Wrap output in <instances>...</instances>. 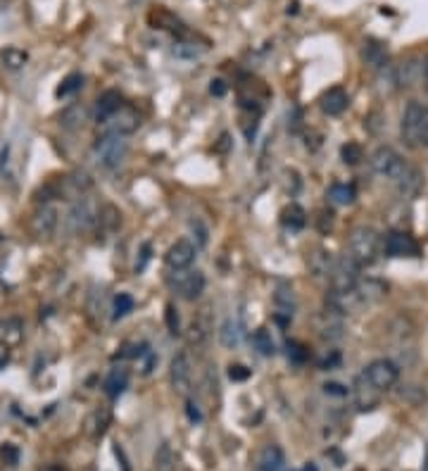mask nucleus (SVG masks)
<instances>
[{
    "mask_svg": "<svg viewBox=\"0 0 428 471\" xmlns=\"http://www.w3.org/2000/svg\"><path fill=\"white\" fill-rule=\"evenodd\" d=\"M400 134L410 148H428V105H421L417 100L407 103L405 112H402Z\"/></svg>",
    "mask_w": 428,
    "mask_h": 471,
    "instance_id": "nucleus-1",
    "label": "nucleus"
},
{
    "mask_svg": "<svg viewBox=\"0 0 428 471\" xmlns=\"http://www.w3.org/2000/svg\"><path fill=\"white\" fill-rule=\"evenodd\" d=\"M90 188H93V179H90L88 172H71V174L60 176V179L50 181L48 186L43 188V195H45L43 200H53V198L79 200Z\"/></svg>",
    "mask_w": 428,
    "mask_h": 471,
    "instance_id": "nucleus-2",
    "label": "nucleus"
},
{
    "mask_svg": "<svg viewBox=\"0 0 428 471\" xmlns=\"http://www.w3.org/2000/svg\"><path fill=\"white\" fill-rule=\"evenodd\" d=\"M350 250L347 255L352 257L357 264H374L376 257H379L381 250V236L374 231L371 226H357L352 233H350Z\"/></svg>",
    "mask_w": 428,
    "mask_h": 471,
    "instance_id": "nucleus-3",
    "label": "nucleus"
},
{
    "mask_svg": "<svg viewBox=\"0 0 428 471\" xmlns=\"http://www.w3.org/2000/svg\"><path fill=\"white\" fill-rule=\"evenodd\" d=\"M100 202L95 198H88L83 195L71 205L69 214H67V228L69 233H83V231H93L95 224H98V214H100Z\"/></svg>",
    "mask_w": 428,
    "mask_h": 471,
    "instance_id": "nucleus-4",
    "label": "nucleus"
},
{
    "mask_svg": "<svg viewBox=\"0 0 428 471\" xmlns=\"http://www.w3.org/2000/svg\"><path fill=\"white\" fill-rule=\"evenodd\" d=\"M129 155V143L121 136L100 134V139L93 146V157L102 169H117Z\"/></svg>",
    "mask_w": 428,
    "mask_h": 471,
    "instance_id": "nucleus-5",
    "label": "nucleus"
},
{
    "mask_svg": "<svg viewBox=\"0 0 428 471\" xmlns=\"http://www.w3.org/2000/svg\"><path fill=\"white\" fill-rule=\"evenodd\" d=\"M141 127V115L133 105H121L114 115H109L105 122H100V134H109V136H126L136 134Z\"/></svg>",
    "mask_w": 428,
    "mask_h": 471,
    "instance_id": "nucleus-6",
    "label": "nucleus"
},
{
    "mask_svg": "<svg viewBox=\"0 0 428 471\" xmlns=\"http://www.w3.org/2000/svg\"><path fill=\"white\" fill-rule=\"evenodd\" d=\"M359 269L362 267L357 264L350 255H340V257H335L333 269H331V274H328L331 291H335V293L355 291L357 284H359Z\"/></svg>",
    "mask_w": 428,
    "mask_h": 471,
    "instance_id": "nucleus-7",
    "label": "nucleus"
},
{
    "mask_svg": "<svg viewBox=\"0 0 428 471\" xmlns=\"http://www.w3.org/2000/svg\"><path fill=\"white\" fill-rule=\"evenodd\" d=\"M371 169L379 176H384V179H391V181H398L402 174H405V169L410 167L405 160H402V155L398 150L388 148V146H381L376 148L371 153Z\"/></svg>",
    "mask_w": 428,
    "mask_h": 471,
    "instance_id": "nucleus-8",
    "label": "nucleus"
},
{
    "mask_svg": "<svg viewBox=\"0 0 428 471\" xmlns=\"http://www.w3.org/2000/svg\"><path fill=\"white\" fill-rule=\"evenodd\" d=\"M170 286L174 288L179 298L184 300H198L205 291V277L203 272H193V269H174V274H170Z\"/></svg>",
    "mask_w": 428,
    "mask_h": 471,
    "instance_id": "nucleus-9",
    "label": "nucleus"
},
{
    "mask_svg": "<svg viewBox=\"0 0 428 471\" xmlns=\"http://www.w3.org/2000/svg\"><path fill=\"white\" fill-rule=\"evenodd\" d=\"M362 374L367 376V381L374 385V388H379L381 392L384 390H391L395 383H398L400 378V366L393 362V359H374L371 364L367 366Z\"/></svg>",
    "mask_w": 428,
    "mask_h": 471,
    "instance_id": "nucleus-10",
    "label": "nucleus"
},
{
    "mask_svg": "<svg viewBox=\"0 0 428 471\" xmlns=\"http://www.w3.org/2000/svg\"><path fill=\"white\" fill-rule=\"evenodd\" d=\"M384 252L388 257H419L421 245L407 231H388L384 238Z\"/></svg>",
    "mask_w": 428,
    "mask_h": 471,
    "instance_id": "nucleus-11",
    "label": "nucleus"
},
{
    "mask_svg": "<svg viewBox=\"0 0 428 471\" xmlns=\"http://www.w3.org/2000/svg\"><path fill=\"white\" fill-rule=\"evenodd\" d=\"M316 331H319V336L323 340H328V343L340 340L343 331H345V314L326 305L319 314H316Z\"/></svg>",
    "mask_w": 428,
    "mask_h": 471,
    "instance_id": "nucleus-12",
    "label": "nucleus"
},
{
    "mask_svg": "<svg viewBox=\"0 0 428 471\" xmlns=\"http://www.w3.org/2000/svg\"><path fill=\"white\" fill-rule=\"evenodd\" d=\"M57 221H60V214H57L55 205H43L38 212L31 217V231H34L36 238H50L57 228Z\"/></svg>",
    "mask_w": 428,
    "mask_h": 471,
    "instance_id": "nucleus-13",
    "label": "nucleus"
},
{
    "mask_svg": "<svg viewBox=\"0 0 428 471\" xmlns=\"http://www.w3.org/2000/svg\"><path fill=\"white\" fill-rule=\"evenodd\" d=\"M191 376H193L191 357H188L186 352H179V355L172 359V366H170L172 388L179 392H186L188 388H191Z\"/></svg>",
    "mask_w": 428,
    "mask_h": 471,
    "instance_id": "nucleus-14",
    "label": "nucleus"
},
{
    "mask_svg": "<svg viewBox=\"0 0 428 471\" xmlns=\"http://www.w3.org/2000/svg\"><path fill=\"white\" fill-rule=\"evenodd\" d=\"M193 260H196V245L186 238L177 240L165 255V262L170 269H188L193 264Z\"/></svg>",
    "mask_w": 428,
    "mask_h": 471,
    "instance_id": "nucleus-15",
    "label": "nucleus"
},
{
    "mask_svg": "<svg viewBox=\"0 0 428 471\" xmlns=\"http://www.w3.org/2000/svg\"><path fill=\"white\" fill-rule=\"evenodd\" d=\"M347 105H350V95H347V91H345V88H340V86H333V88L323 91L321 98H319V107H321V112H323V115H328V117H338V115H343V112H345V110H347Z\"/></svg>",
    "mask_w": 428,
    "mask_h": 471,
    "instance_id": "nucleus-16",
    "label": "nucleus"
},
{
    "mask_svg": "<svg viewBox=\"0 0 428 471\" xmlns=\"http://www.w3.org/2000/svg\"><path fill=\"white\" fill-rule=\"evenodd\" d=\"M357 296H359L362 305H374L381 303L388 296V284H384L381 279H359L357 284Z\"/></svg>",
    "mask_w": 428,
    "mask_h": 471,
    "instance_id": "nucleus-17",
    "label": "nucleus"
},
{
    "mask_svg": "<svg viewBox=\"0 0 428 471\" xmlns=\"http://www.w3.org/2000/svg\"><path fill=\"white\" fill-rule=\"evenodd\" d=\"M395 183H398V191L402 198H417L421 188H424V174H421L417 167H407L405 174Z\"/></svg>",
    "mask_w": 428,
    "mask_h": 471,
    "instance_id": "nucleus-18",
    "label": "nucleus"
},
{
    "mask_svg": "<svg viewBox=\"0 0 428 471\" xmlns=\"http://www.w3.org/2000/svg\"><path fill=\"white\" fill-rule=\"evenodd\" d=\"M362 60H364L371 69H386L388 67V48L381 41L369 38L362 45Z\"/></svg>",
    "mask_w": 428,
    "mask_h": 471,
    "instance_id": "nucleus-19",
    "label": "nucleus"
},
{
    "mask_svg": "<svg viewBox=\"0 0 428 471\" xmlns=\"http://www.w3.org/2000/svg\"><path fill=\"white\" fill-rule=\"evenodd\" d=\"M257 471H285V457L278 445H267L257 455Z\"/></svg>",
    "mask_w": 428,
    "mask_h": 471,
    "instance_id": "nucleus-20",
    "label": "nucleus"
},
{
    "mask_svg": "<svg viewBox=\"0 0 428 471\" xmlns=\"http://www.w3.org/2000/svg\"><path fill=\"white\" fill-rule=\"evenodd\" d=\"M379 395H381V390H379V388H374V385L367 381V376H364V374L357 378V383H355V400H357V407H359V409H374L376 405H379Z\"/></svg>",
    "mask_w": 428,
    "mask_h": 471,
    "instance_id": "nucleus-21",
    "label": "nucleus"
},
{
    "mask_svg": "<svg viewBox=\"0 0 428 471\" xmlns=\"http://www.w3.org/2000/svg\"><path fill=\"white\" fill-rule=\"evenodd\" d=\"M90 120V110L86 107L83 103H74V105H69L67 110L60 115V124L64 129H69V131H76V129H81L83 124H86Z\"/></svg>",
    "mask_w": 428,
    "mask_h": 471,
    "instance_id": "nucleus-22",
    "label": "nucleus"
},
{
    "mask_svg": "<svg viewBox=\"0 0 428 471\" xmlns=\"http://www.w3.org/2000/svg\"><path fill=\"white\" fill-rule=\"evenodd\" d=\"M333 262H335V257L328 250H314L307 257L309 274H312L314 279H328L331 269H333Z\"/></svg>",
    "mask_w": 428,
    "mask_h": 471,
    "instance_id": "nucleus-23",
    "label": "nucleus"
},
{
    "mask_svg": "<svg viewBox=\"0 0 428 471\" xmlns=\"http://www.w3.org/2000/svg\"><path fill=\"white\" fill-rule=\"evenodd\" d=\"M109 419H112V414H109L107 407L90 412V417L86 419V434L90 441H98V438L105 436V431L109 426Z\"/></svg>",
    "mask_w": 428,
    "mask_h": 471,
    "instance_id": "nucleus-24",
    "label": "nucleus"
},
{
    "mask_svg": "<svg viewBox=\"0 0 428 471\" xmlns=\"http://www.w3.org/2000/svg\"><path fill=\"white\" fill-rule=\"evenodd\" d=\"M121 226V212L117 209L114 205H102L100 207V214H98V224H95V231L107 236V233H114L117 228Z\"/></svg>",
    "mask_w": 428,
    "mask_h": 471,
    "instance_id": "nucleus-25",
    "label": "nucleus"
},
{
    "mask_svg": "<svg viewBox=\"0 0 428 471\" xmlns=\"http://www.w3.org/2000/svg\"><path fill=\"white\" fill-rule=\"evenodd\" d=\"M121 95L119 91H105L98 100H95V117H98V122H105L109 115H114L117 110L121 107Z\"/></svg>",
    "mask_w": 428,
    "mask_h": 471,
    "instance_id": "nucleus-26",
    "label": "nucleus"
},
{
    "mask_svg": "<svg viewBox=\"0 0 428 471\" xmlns=\"http://www.w3.org/2000/svg\"><path fill=\"white\" fill-rule=\"evenodd\" d=\"M126 385H129V371L124 369V366H117V369L109 371V376L105 381V392L112 397V400H117V397L126 390Z\"/></svg>",
    "mask_w": 428,
    "mask_h": 471,
    "instance_id": "nucleus-27",
    "label": "nucleus"
},
{
    "mask_svg": "<svg viewBox=\"0 0 428 471\" xmlns=\"http://www.w3.org/2000/svg\"><path fill=\"white\" fill-rule=\"evenodd\" d=\"M148 22H150V26H155V29H165V31H181L184 29L179 19L165 8H155L150 15H148Z\"/></svg>",
    "mask_w": 428,
    "mask_h": 471,
    "instance_id": "nucleus-28",
    "label": "nucleus"
},
{
    "mask_svg": "<svg viewBox=\"0 0 428 471\" xmlns=\"http://www.w3.org/2000/svg\"><path fill=\"white\" fill-rule=\"evenodd\" d=\"M27 62H29V55L22 48H15V45H10V48H5L3 52H0V64L10 71L22 69Z\"/></svg>",
    "mask_w": 428,
    "mask_h": 471,
    "instance_id": "nucleus-29",
    "label": "nucleus"
},
{
    "mask_svg": "<svg viewBox=\"0 0 428 471\" xmlns=\"http://www.w3.org/2000/svg\"><path fill=\"white\" fill-rule=\"evenodd\" d=\"M328 198L331 202H335V205H352L357 198V191L352 183H333V186L328 188Z\"/></svg>",
    "mask_w": 428,
    "mask_h": 471,
    "instance_id": "nucleus-30",
    "label": "nucleus"
},
{
    "mask_svg": "<svg viewBox=\"0 0 428 471\" xmlns=\"http://www.w3.org/2000/svg\"><path fill=\"white\" fill-rule=\"evenodd\" d=\"M281 221H283V224L288 226V228L297 231V228L304 226V221H307V214H304V209H302L300 205H290V207L283 209Z\"/></svg>",
    "mask_w": 428,
    "mask_h": 471,
    "instance_id": "nucleus-31",
    "label": "nucleus"
},
{
    "mask_svg": "<svg viewBox=\"0 0 428 471\" xmlns=\"http://www.w3.org/2000/svg\"><path fill=\"white\" fill-rule=\"evenodd\" d=\"M219 340H222L224 348L233 350L238 343H241V331H238V326L233 319H226V322L222 324V331H219Z\"/></svg>",
    "mask_w": 428,
    "mask_h": 471,
    "instance_id": "nucleus-32",
    "label": "nucleus"
},
{
    "mask_svg": "<svg viewBox=\"0 0 428 471\" xmlns=\"http://www.w3.org/2000/svg\"><path fill=\"white\" fill-rule=\"evenodd\" d=\"M252 343H255V348L259 350V355H264V357H271L276 352V343L267 329H257L255 336H252Z\"/></svg>",
    "mask_w": 428,
    "mask_h": 471,
    "instance_id": "nucleus-33",
    "label": "nucleus"
},
{
    "mask_svg": "<svg viewBox=\"0 0 428 471\" xmlns=\"http://www.w3.org/2000/svg\"><path fill=\"white\" fill-rule=\"evenodd\" d=\"M83 86V76L79 74V71H71V74H67L62 78V83L57 86V91H55V95L57 98H67V95H71V93H76Z\"/></svg>",
    "mask_w": 428,
    "mask_h": 471,
    "instance_id": "nucleus-34",
    "label": "nucleus"
},
{
    "mask_svg": "<svg viewBox=\"0 0 428 471\" xmlns=\"http://www.w3.org/2000/svg\"><path fill=\"white\" fill-rule=\"evenodd\" d=\"M207 336H210V326L205 324V319H196V322L191 324V329H188L186 338L191 345H196V348H200V345H205Z\"/></svg>",
    "mask_w": 428,
    "mask_h": 471,
    "instance_id": "nucleus-35",
    "label": "nucleus"
},
{
    "mask_svg": "<svg viewBox=\"0 0 428 471\" xmlns=\"http://www.w3.org/2000/svg\"><path fill=\"white\" fill-rule=\"evenodd\" d=\"M340 157L345 165H359L362 160H364V150H362L359 143L355 141H347L345 146L340 148Z\"/></svg>",
    "mask_w": 428,
    "mask_h": 471,
    "instance_id": "nucleus-36",
    "label": "nucleus"
},
{
    "mask_svg": "<svg viewBox=\"0 0 428 471\" xmlns=\"http://www.w3.org/2000/svg\"><path fill=\"white\" fill-rule=\"evenodd\" d=\"M174 453L170 445H162V448L155 453V471H172L174 469Z\"/></svg>",
    "mask_w": 428,
    "mask_h": 471,
    "instance_id": "nucleus-37",
    "label": "nucleus"
},
{
    "mask_svg": "<svg viewBox=\"0 0 428 471\" xmlns=\"http://www.w3.org/2000/svg\"><path fill=\"white\" fill-rule=\"evenodd\" d=\"M133 310V298L129 296V293H119V296L114 298V314L112 319H121L126 317L129 312Z\"/></svg>",
    "mask_w": 428,
    "mask_h": 471,
    "instance_id": "nucleus-38",
    "label": "nucleus"
},
{
    "mask_svg": "<svg viewBox=\"0 0 428 471\" xmlns=\"http://www.w3.org/2000/svg\"><path fill=\"white\" fill-rule=\"evenodd\" d=\"M307 357H309V350L304 348L302 343H297V340H290V343H288V359H290V362L304 364V362H307Z\"/></svg>",
    "mask_w": 428,
    "mask_h": 471,
    "instance_id": "nucleus-39",
    "label": "nucleus"
},
{
    "mask_svg": "<svg viewBox=\"0 0 428 471\" xmlns=\"http://www.w3.org/2000/svg\"><path fill=\"white\" fill-rule=\"evenodd\" d=\"M165 322H167V329H170L172 336H179L181 333V319H179V310L172 303L167 305V310H165Z\"/></svg>",
    "mask_w": 428,
    "mask_h": 471,
    "instance_id": "nucleus-40",
    "label": "nucleus"
},
{
    "mask_svg": "<svg viewBox=\"0 0 428 471\" xmlns=\"http://www.w3.org/2000/svg\"><path fill=\"white\" fill-rule=\"evenodd\" d=\"M314 224H316V231L326 236L331 228H333V212H331V209H319L314 217Z\"/></svg>",
    "mask_w": 428,
    "mask_h": 471,
    "instance_id": "nucleus-41",
    "label": "nucleus"
},
{
    "mask_svg": "<svg viewBox=\"0 0 428 471\" xmlns=\"http://www.w3.org/2000/svg\"><path fill=\"white\" fill-rule=\"evenodd\" d=\"M400 395L405 397V400H412L414 405L426 400V390L419 388V385H405V390H400Z\"/></svg>",
    "mask_w": 428,
    "mask_h": 471,
    "instance_id": "nucleus-42",
    "label": "nucleus"
},
{
    "mask_svg": "<svg viewBox=\"0 0 428 471\" xmlns=\"http://www.w3.org/2000/svg\"><path fill=\"white\" fill-rule=\"evenodd\" d=\"M17 460H19L17 448H15V445H10V443H5L3 448H0V462H5L8 467H15Z\"/></svg>",
    "mask_w": 428,
    "mask_h": 471,
    "instance_id": "nucleus-43",
    "label": "nucleus"
},
{
    "mask_svg": "<svg viewBox=\"0 0 428 471\" xmlns=\"http://www.w3.org/2000/svg\"><path fill=\"white\" fill-rule=\"evenodd\" d=\"M229 378L231 381H248L250 378V369L243 364H231L229 366Z\"/></svg>",
    "mask_w": 428,
    "mask_h": 471,
    "instance_id": "nucleus-44",
    "label": "nucleus"
},
{
    "mask_svg": "<svg viewBox=\"0 0 428 471\" xmlns=\"http://www.w3.org/2000/svg\"><path fill=\"white\" fill-rule=\"evenodd\" d=\"M323 392H326V395L343 397V395H347V388H345V385H340V383H326V385H323Z\"/></svg>",
    "mask_w": 428,
    "mask_h": 471,
    "instance_id": "nucleus-45",
    "label": "nucleus"
},
{
    "mask_svg": "<svg viewBox=\"0 0 428 471\" xmlns=\"http://www.w3.org/2000/svg\"><path fill=\"white\" fill-rule=\"evenodd\" d=\"M186 412H188V419H191L193 424H196V421H203V414H200L198 405L193 402V400H188V402H186Z\"/></svg>",
    "mask_w": 428,
    "mask_h": 471,
    "instance_id": "nucleus-46",
    "label": "nucleus"
},
{
    "mask_svg": "<svg viewBox=\"0 0 428 471\" xmlns=\"http://www.w3.org/2000/svg\"><path fill=\"white\" fill-rule=\"evenodd\" d=\"M210 93L217 95V98H222V95L226 93V83L222 81V78H214L212 86H210Z\"/></svg>",
    "mask_w": 428,
    "mask_h": 471,
    "instance_id": "nucleus-47",
    "label": "nucleus"
},
{
    "mask_svg": "<svg viewBox=\"0 0 428 471\" xmlns=\"http://www.w3.org/2000/svg\"><path fill=\"white\" fill-rule=\"evenodd\" d=\"M148 260H150V245H143V252H141V262L136 264V272H143L145 269V264H148Z\"/></svg>",
    "mask_w": 428,
    "mask_h": 471,
    "instance_id": "nucleus-48",
    "label": "nucleus"
},
{
    "mask_svg": "<svg viewBox=\"0 0 428 471\" xmlns=\"http://www.w3.org/2000/svg\"><path fill=\"white\" fill-rule=\"evenodd\" d=\"M421 71H424V88H426V93H428V57L424 60V69H421Z\"/></svg>",
    "mask_w": 428,
    "mask_h": 471,
    "instance_id": "nucleus-49",
    "label": "nucleus"
},
{
    "mask_svg": "<svg viewBox=\"0 0 428 471\" xmlns=\"http://www.w3.org/2000/svg\"><path fill=\"white\" fill-rule=\"evenodd\" d=\"M5 362H8V350H0V369L5 366Z\"/></svg>",
    "mask_w": 428,
    "mask_h": 471,
    "instance_id": "nucleus-50",
    "label": "nucleus"
},
{
    "mask_svg": "<svg viewBox=\"0 0 428 471\" xmlns=\"http://www.w3.org/2000/svg\"><path fill=\"white\" fill-rule=\"evenodd\" d=\"M302 471H316V467H314V464H304Z\"/></svg>",
    "mask_w": 428,
    "mask_h": 471,
    "instance_id": "nucleus-51",
    "label": "nucleus"
},
{
    "mask_svg": "<svg viewBox=\"0 0 428 471\" xmlns=\"http://www.w3.org/2000/svg\"><path fill=\"white\" fill-rule=\"evenodd\" d=\"M45 471H64V469H62V467H57V464H53V467H48Z\"/></svg>",
    "mask_w": 428,
    "mask_h": 471,
    "instance_id": "nucleus-52",
    "label": "nucleus"
},
{
    "mask_svg": "<svg viewBox=\"0 0 428 471\" xmlns=\"http://www.w3.org/2000/svg\"><path fill=\"white\" fill-rule=\"evenodd\" d=\"M424 471H428V450H426V464H424Z\"/></svg>",
    "mask_w": 428,
    "mask_h": 471,
    "instance_id": "nucleus-53",
    "label": "nucleus"
}]
</instances>
